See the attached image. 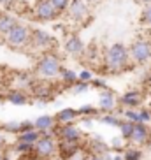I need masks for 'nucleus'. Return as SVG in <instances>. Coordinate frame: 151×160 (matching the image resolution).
I'll return each mask as SVG.
<instances>
[{"label":"nucleus","instance_id":"nucleus-1","mask_svg":"<svg viewBox=\"0 0 151 160\" xmlns=\"http://www.w3.org/2000/svg\"><path fill=\"white\" fill-rule=\"evenodd\" d=\"M132 67L128 48L123 42H114L105 48L102 57V69L105 71V74H121Z\"/></svg>","mask_w":151,"mask_h":160},{"label":"nucleus","instance_id":"nucleus-2","mask_svg":"<svg viewBox=\"0 0 151 160\" xmlns=\"http://www.w3.org/2000/svg\"><path fill=\"white\" fill-rule=\"evenodd\" d=\"M61 67H63L61 65V58L55 51H47L39 57L37 63H35V69H33V74L39 79L55 81L60 76Z\"/></svg>","mask_w":151,"mask_h":160},{"label":"nucleus","instance_id":"nucleus-3","mask_svg":"<svg viewBox=\"0 0 151 160\" xmlns=\"http://www.w3.org/2000/svg\"><path fill=\"white\" fill-rule=\"evenodd\" d=\"M56 146L58 139L55 134H41V137L33 144L32 157L37 160H51L56 157Z\"/></svg>","mask_w":151,"mask_h":160},{"label":"nucleus","instance_id":"nucleus-4","mask_svg":"<svg viewBox=\"0 0 151 160\" xmlns=\"http://www.w3.org/2000/svg\"><path fill=\"white\" fill-rule=\"evenodd\" d=\"M128 55L134 67L146 65L151 62V39L139 37L128 46Z\"/></svg>","mask_w":151,"mask_h":160},{"label":"nucleus","instance_id":"nucleus-5","mask_svg":"<svg viewBox=\"0 0 151 160\" xmlns=\"http://www.w3.org/2000/svg\"><path fill=\"white\" fill-rule=\"evenodd\" d=\"M71 23L77 27H86L91 21V7L83 0H71V4L63 12Z\"/></svg>","mask_w":151,"mask_h":160},{"label":"nucleus","instance_id":"nucleus-6","mask_svg":"<svg viewBox=\"0 0 151 160\" xmlns=\"http://www.w3.org/2000/svg\"><path fill=\"white\" fill-rule=\"evenodd\" d=\"M28 93H30V97H33V99L37 100V104H47V102H51V100L56 99L58 88L51 81L39 79L37 78V79L33 81V85L30 86Z\"/></svg>","mask_w":151,"mask_h":160},{"label":"nucleus","instance_id":"nucleus-7","mask_svg":"<svg viewBox=\"0 0 151 160\" xmlns=\"http://www.w3.org/2000/svg\"><path fill=\"white\" fill-rule=\"evenodd\" d=\"M30 32H32V28H30L28 25H23V23L18 21L14 28L4 37V41L11 49H19V51H23V49H27L28 44H30Z\"/></svg>","mask_w":151,"mask_h":160},{"label":"nucleus","instance_id":"nucleus-8","mask_svg":"<svg viewBox=\"0 0 151 160\" xmlns=\"http://www.w3.org/2000/svg\"><path fill=\"white\" fill-rule=\"evenodd\" d=\"M28 48H32L33 51H39L41 55L47 53V51H53L56 48V37L51 35V33L44 28H32Z\"/></svg>","mask_w":151,"mask_h":160},{"label":"nucleus","instance_id":"nucleus-9","mask_svg":"<svg viewBox=\"0 0 151 160\" xmlns=\"http://www.w3.org/2000/svg\"><path fill=\"white\" fill-rule=\"evenodd\" d=\"M32 12H33V18L41 21V23H51V21L60 18V12L53 7L49 0H35Z\"/></svg>","mask_w":151,"mask_h":160},{"label":"nucleus","instance_id":"nucleus-10","mask_svg":"<svg viewBox=\"0 0 151 160\" xmlns=\"http://www.w3.org/2000/svg\"><path fill=\"white\" fill-rule=\"evenodd\" d=\"M56 139H65V141H85V132L77 123H65V125H56L55 128Z\"/></svg>","mask_w":151,"mask_h":160},{"label":"nucleus","instance_id":"nucleus-11","mask_svg":"<svg viewBox=\"0 0 151 160\" xmlns=\"http://www.w3.org/2000/svg\"><path fill=\"white\" fill-rule=\"evenodd\" d=\"M144 102V92L141 88H130L118 97V104L123 109H137Z\"/></svg>","mask_w":151,"mask_h":160},{"label":"nucleus","instance_id":"nucleus-12","mask_svg":"<svg viewBox=\"0 0 151 160\" xmlns=\"http://www.w3.org/2000/svg\"><path fill=\"white\" fill-rule=\"evenodd\" d=\"M118 95L114 93L111 88L100 90L99 92V99H97V109L100 113H114L118 109Z\"/></svg>","mask_w":151,"mask_h":160},{"label":"nucleus","instance_id":"nucleus-13","mask_svg":"<svg viewBox=\"0 0 151 160\" xmlns=\"http://www.w3.org/2000/svg\"><path fill=\"white\" fill-rule=\"evenodd\" d=\"M63 51L76 58L83 57L86 51V44L83 41V37H81L79 33H69L65 37V41H63Z\"/></svg>","mask_w":151,"mask_h":160},{"label":"nucleus","instance_id":"nucleus-14","mask_svg":"<svg viewBox=\"0 0 151 160\" xmlns=\"http://www.w3.org/2000/svg\"><path fill=\"white\" fill-rule=\"evenodd\" d=\"M35 79H37L35 74L30 71H14V72H11L9 85H11V88H19V90H27L28 92Z\"/></svg>","mask_w":151,"mask_h":160},{"label":"nucleus","instance_id":"nucleus-15","mask_svg":"<svg viewBox=\"0 0 151 160\" xmlns=\"http://www.w3.org/2000/svg\"><path fill=\"white\" fill-rule=\"evenodd\" d=\"M81 148H85V141H65V139H58L56 157H60L61 160H67V158H71L76 151H79Z\"/></svg>","mask_w":151,"mask_h":160},{"label":"nucleus","instance_id":"nucleus-16","mask_svg":"<svg viewBox=\"0 0 151 160\" xmlns=\"http://www.w3.org/2000/svg\"><path fill=\"white\" fill-rule=\"evenodd\" d=\"M148 139H149V125H146V123H134V130H132L130 139H128V144L142 148V146L148 144Z\"/></svg>","mask_w":151,"mask_h":160},{"label":"nucleus","instance_id":"nucleus-17","mask_svg":"<svg viewBox=\"0 0 151 160\" xmlns=\"http://www.w3.org/2000/svg\"><path fill=\"white\" fill-rule=\"evenodd\" d=\"M85 148L90 155H102L105 157L109 153V142H105L100 136H91L90 139H85Z\"/></svg>","mask_w":151,"mask_h":160},{"label":"nucleus","instance_id":"nucleus-18","mask_svg":"<svg viewBox=\"0 0 151 160\" xmlns=\"http://www.w3.org/2000/svg\"><path fill=\"white\" fill-rule=\"evenodd\" d=\"M30 93L27 90H19V88H9L4 93V100L11 102L12 106H27L30 102Z\"/></svg>","mask_w":151,"mask_h":160},{"label":"nucleus","instance_id":"nucleus-19","mask_svg":"<svg viewBox=\"0 0 151 160\" xmlns=\"http://www.w3.org/2000/svg\"><path fill=\"white\" fill-rule=\"evenodd\" d=\"M33 127L35 130L41 132V134H55V128H56V120L51 114H41L33 120Z\"/></svg>","mask_w":151,"mask_h":160},{"label":"nucleus","instance_id":"nucleus-20","mask_svg":"<svg viewBox=\"0 0 151 160\" xmlns=\"http://www.w3.org/2000/svg\"><path fill=\"white\" fill-rule=\"evenodd\" d=\"M81 118L79 111L76 108H63L60 109L56 114H55V120H56V125H65V123H76Z\"/></svg>","mask_w":151,"mask_h":160},{"label":"nucleus","instance_id":"nucleus-21","mask_svg":"<svg viewBox=\"0 0 151 160\" xmlns=\"http://www.w3.org/2000/svg\"><path fill=\"white\" fill-rule=\"evenodd\" d=\"M16 23H18V19L12 14H9V12H0V37L4 39L16 27Z\"/></svg>","mask_w":151,"mask_h":160},{"label":"nucleus","instance_id":"nucleus-22","mask_svg":"<svg viewBox=\"0 0 151 160\" xmlns=\"http://www.w3.org/2000/svg\"><path fill=\"white\" fill-rule=\"evenodd\" d=\"M58 79H60V85H63L65 88H71L77 83V72L72 69H67V67H61Z\"/></svg>","mask_w":151,"mask_h":160},{"label":"nucleus","instance_id":"nucleus-23","mask_svg":"<svg viewBox=\"0 0 151 160\" xmlns=\"http://www.w3.org/2000/svg\"><path fill=\"white\" fill-rule=\"evenodd\" d=\"M97 122L104 123V125H109V127H113V128H119V125L123 123V116L121 114H116V113H104L99 116Z\"/></svg>","mask_w":151,"mask_h":160},{"label":"nucleus","instance_id":"nucleus-24","mask_svg":"<svg viewBox=\"0 0 151 160\" xmlns=\"http://www.w3.org/2000/svg\"><path fill=\"white\" fill-rule=\"evenodd\" d=\"M121 157H123V160H142L144 151H142V148H139V146L127 144V148L123 150Z\"/></svg>","mask_w":151,"mask_h":160},{"label":"nucleus","instance_id":"nucleus-25","mask_svg":"<svg viewBox=\"0 0 151 160\" xmlns=\"http://www.w3.org/2000/svg\"><path fill=\"white\" fill-rule=\"evenodd\" d=\"M12 150L18 153L19 157H32L33 153V144H28V142H21V141H16Z\"/></svg>","mask_w":151,"mask_h":160},{"label":"nucleus","instance_id":"nucleus-26","mask_svg":"<svg viewBox=\"0 0 151 160\" xmlns=\"http://www.w3.org/2000/svg\"><path fill=\"white\" fill-rule=\"evenodd\" d=\"M39 137H41V132H37L35 128H33V130H27V132L18 134V139H16V141L28 142V144H35V141H37Z\"/></svg>","mask_w":151,"mask_h":160},{"label":"nucleus","instance_id":"nucleus-27","mask_svg":"<svg viewBox=\"0 0 151 160\" xmlns=\"http://www.w3.org/2000/svg\"><path fill=\"white\" fill-rule=\"evenodd\" d=\"M127 144L128 142L125 141L121 136H116V137H113V139L109 141V150L113 151V153H123V150L127 148Z\"/></svg>","mask_w":151,"mask_h":160},{"label":"nucleus","instance_id":"nucleus-28","mask_svg":"<svg viewBox=\"0 0 151 160\" xmlns=\"http://www.w3.org/2000/svg\"><path fill=\"white\" fill-rule=\"evenodd\" d=\"M79 114L81 116H90V118H95V120H99V116H100V111L97 109V106H91V104H83L79 109Z\"/></svg>","mask_w":151,"mask_h":160},{"label":"nucleus","instance_id":"nucleus-29","mask_svg":"<svg viewBox=\"0 0 151 160\" xmlns=\"http://www.w3.org/2000/svg\"><path fill=\"white\" fill-rule=\"evenodd\" d=\"M0 128L5 132V134H16L18 136L21 132V122H5L0 123Z\"/></svg>","mask_w":151,"mask_h":160},{"label":"nucleus","instance_id":"nucleus-30","mask_svg":"<svg viewBox=\"0 0 151 160\" xmlns=\"http://www.w3.org/2000/svg\"><path fill=\"white\" fill-rule=\"evenodd\" d=\"M132 130H134V123L128 122V120H123V123L119 125V136H121L127 142H128V139H130V136H132Z\"/></svg>","mask_w":151,"mask_h":160},{"label":"nucleus","instance_id":"nucleus-31","mask_svg":"<svg viewBox=\"0 0 151 160\" xmlns=\"http://www.w3.org/2000/svg\"><path fill=\"white\" fill-rule=\"evenodd\" d=\"M139 21H141V25H144V27H151V4L142 5Z\"/></svg>","mask_w":151,"mask_h":160},{"label":"nucleus","instance_id":"nucleus-32","mask_svg":"<svg viewBox=\"0 0 151 160\" xmlns=\"http://www.w3.org/2000/svg\"><path fill=\"white\" fill-rule=\"evenodd\" d=\"M91 88V85L90 83H85V81H77V83H76L74 86H71V92L74 95H81V93H86V92H88V90Z\"/></svg>","mask_w":151,"mask_h":160},{"label":"nucleus","instance_id":"nucleus-33","mask_svg":"<svg viewBox=\"0 0 151 160\" xmlns=\"http://www.w3.org/2000/svg\"><path fill=\"white\" fill-rule=\"evenodd\" d=\"M137 111H139V123H146V125H149L151 123V109L141 106V108H137Z\"/></svg>","mask_w":151,"mask_h":160},{"label":"nucleus","instance_id":"nucleus-34","mask_svg":"<svg viewBox=\"0 0 151 160\" xmlns=\"http://www.w3.org/2000/svg\"><path fill=\"white\" fill-rule=\"evenodd\" d=\"M53 4V7L60 12V14H63L67 11V7H69V4H71V0H49Z\"/></svg>","mask_w":151,"mask_h":160},{"label":"nucleus","instance_id":"nucleus-35","mask_svg":"<svg viewBox=\"0 0 151 160\" xmlns=\"http://www.w3.org/2000/svg\"><path fill=\"white\" fill-rule=\"evenodd\" d=\"M93 79V72L90 69H83L81 72H77V81H85V83H90Z\"/></svg>","mask_w":151,"mask_h":160},{"label":"nucleus","instance_id":"nucleus-36","mask_svg":"<svg viewBox=\"0 0 151 160\" xmlns=\"http://www.w3.org/2000/svg\"><path fill=\"white\" fill-rule=\"evenodd\" d=\"M90 85H91V88H97V90H105V88H109L107 83H105V79H100V78H93V79L90 81Z\"/></svg>","mask_w":151,"mask_h":160},{"label":"nucleus","instance_id":"nucleus-37","mask_svg":"<svg viewBox=\"0 0 151 160\" xmlns=\"http://www.w3.org/2000/svg\"><path fill=\"white\" fill-rule=\"evenodd\" d=\"M88 155H90V153L86 151V148H81L79 151H76L74 155H72L71 158H67V160H86V158H88Z\"/></svg>","mask_w":151,"mask_h":160},{"label":"nucleus","instance_id":"nucleus-38","mask_svg":"<svg viewBox=\"0 0 151 160\" xmlns=\"http://www.w3.org/2000/svg\"><path fill=\"white\" fill-rule=\"evenodd\" d=\"M81 128H91L93 127V123H95V118H90V116H81Z\"/></svg>","mask_w":151,"mask_h":160},{"label":"nucleus","instance_id":"nucleus-39","mask_svg":"<svg viewBox=\"0 0 151 160\" xmlns=\"http://www.w3.org/2000/svg\"><path fill=\"white\" fill-rule=\"evenodd\" d=\"M7 148V136H5V132L0 128V150H5Z\"/></svg>","mask_w":151,"mask_h":160},{"label":"nucleus","instance_id":"nucleus-40","mask_svg":"<svg viewBox=\"0 0 151 160\" xmlns=\"http://www.w3.org/2000/svg\"><path fill=\"white\" fill-rule=\"evenodd\" d=\"M33 122H28V120H27V122H21V132H27V130H33ZM21 132H19V134H21Z\"/></svg>","mask_w":151,"mask_h":160},{"label":"nucleus","instance_id":"nucleus-41","mask_svg":"<svg viewBox=\"0 0 151 160\" xmlns=\"http://www.w3.org/2000/svg\"><path fill=\"white\" fill-rule=\"evenodd\" d=\"M14 4H16V0H0V7H5V9L12 7Z\"/></svg>","mask_w":151,"mask_h":160},{"label":"nucleus","instance_id":"nucleus-42","mask_svg":"<svg viewBox=\"0 0 151 160\" xmlns=\"http://www.w3.org/2000/svg\"><path fill=\"white\" fill-rule=\"evenodd\" d=\"M142 83L151 88V67H149V71H148L146 74H144V79H142Z\"/></svg>","mask_w":151,"mask_h":160},{"label":"nucleus","instance_id":"nucleus-43","mask_svg":"<svg viewBox=\"0 0 151 160\" xmlns=\"http://www.w3.org/2000/svg\"><path fill=\"white\" fill-rule=\"evenodd\" d=\"M83 2H86V4L90 5V7H93V5H99L102 0H83Z\"/></svg>","mask_w":151,"mask_h":160},{"label":"nucleus","instance_id":"nucleus-44","mask_svg":"<svg viewBox=\"0 0 151 160\" xmlns=\"http://www.w3.org/2000/svg\"><path fill=\"white\" fill-rule=\"evenodd\" d=\"M86 160H105V157H102V155H88Z\"/></svg>","mask_w":151,"mask_h":160},{"label":"nucleus","instance_id":"nucleus-45","mask_svg":"<svg viewBox=\"0 0 151 160\" xmlns=\"http://www.w3.org/2000/svg\"><path fill=\"white\" fill-rule=\"evenodd\" d=\"M135 4H139V5H148V4H151V0H135Z\"/></svg>","mask_w":151,"mask_h":160},{"label":"nucleus","instance_id":"nucleus-46","mask_svg":"<svg viewBox=\"0 0 151 160\" xmlns=\"http://www.w3.org/2000/svg\"><path fill=\"white\" fill-rule=\"evenodd\" d=\"M7 158V153H5V150H0V160H5Z\"/></svg>","mask_w":151,"mask_h":160},{"label":"nucleus","instance_id":"nucleus-47","mask_svg":"<svg viewBox=\"0 0 151 160\" xmlns=\"http://www.w3.org/2000/svg\"><path fill=\"white\" fill-rule=\"evenodd\" d=\"M148 148H151V127H149V139H148Z\"/></svg>","mask_w":151,"mask_h":160},{"label":"nucleus","instance_id":"nucleus-48","mask_svg":"<svg viewBox=\"0 0 151 160\" xmlns=\"http://www.w3.org/2000/svg\"><path fill=\"white\" fill-rule=\"evenodd\" d=\"M0 102H4V93L0 92Z\"/></svg>","mask_w":151,"mask_h":160},{"label":"nucleus","instance_id":"nucleus-49","mask_svg":"<svg viewBox=\"0 0 151 160\" xmlns=\"http://www.w3.org/2000/svg\"><path fill=\"white\" fill-rule=\"evenodd\" d=\"M5 160H11V158H9V157H7V158H5Z\"/></svg>","mask_w":151,"mask_h":160},{"label":"nucleus","instance_id":"nucleus-50","mask_svg":"<svg viewBox=\"0 0 151 160\" xmlns=\"http://www.w3.org/2000/svg\"><path fill=\"white\" fill-rule=\"evenodd\" d=\"M149 63H151V62H149Z\"/></svg>","mask_w":151,"mask_h":160}]
</instances>
